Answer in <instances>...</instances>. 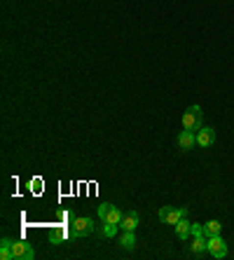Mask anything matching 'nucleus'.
I'll return each instance as SVG.
<instances>
[{
    "label": "nucleus",
    "mask_w": 234,
    "mask_h": 260,
    "mask_svg": "<svg viewBox=\"0 0 234 260\" xmlns=\"http://www.w3.org/2000/svg\"><path fill=\"white\" fill-rule=\"evenodd\" d=\"M190 235H192V237H206V235H204V225H202V223H192Z\"/></svg>",
    "instance_id": "nucleus-17"
},
{
    "label": "nucleus",
    "mask_w": 234,
    "mask_h": 260,
    "mask_svg": "<svg viewBox=\"0 0 234 260\" xmlns=\"http://www.w3.org/2000/svg\"><path fill=\"white\" fill-rule=\"evenodd\" d=\"M117 228H119L117 223H103V235H106V237H115Z\"/></svg>",
    "instance_id": "nucleus-16"
},
{
    "label": "nucleus",
    "mask_w": 234,
    "mask_h": 260,
    "mask_svg": "<svg viewBox=\"0 0 234 260\" xmlns=\"http://www.w3.org/2000/svg\"><path fill=\"white\" fill-rule=\"evenodd\" d=\"M119 246L127 251H134L136 249V237H134V230H124V235L119 239Z\"/></svg>",
    "instance_id": "nucleus-11"
},
{
    "label": "nucleus",
    "mask_w": 234,
    "mask_h": 260,
    "mask_svg": "<svg viewBox=\"0 0 234 260\" xmlns=\"http://www.w3.org/2000/svg\"><path fill=\"white\" fill-rule=\"evenodd\" d=\"M70 232H73L75 239L92 235V232H94V223H92V218H75L73 223H70Z\"/></svg>",
    "instance_id": "nucleus-5"
},
{
    "label": "nucleus",
    "mask_w": 234,
    "mask_h": 260,
    "mask_svg": "<svg viewBox=\"0 0 234 260\" xmlns=\"http://www.w3.org/2000/svg\"><path fill=\"white\" fill-rule=\"evenodd\" d=\"M213 141H215V129H211V127H199L197 129V145L209 148V145H213Z\"/></svg>",
    "instance_id": "nucleus-7"
},
{
    "label": "nucleus",
    "mask_w": 234,
    "mask_h": 260,
    "mask_svg": "<svg viewBox=\"0 0 234 260\" xmlns=\"http://www.w3.org/2000/svg\"><path fill=\"white\" fill-rule=\"evenodd\" d=\"M178 145H181V150H192L197 145V134L190 129H183L178 134Z\"/></svg>",
    "instance_id": "nucleus-8"
},
{
    "label": "nucleus",
    "mask_w": 234,
    "mask_h": 260,
    "mask_svg": "<svg viewBox=\"0 0 234 260\" xmlns=\"http://www.w3.org/2000/svg\"><path fill=\"white\" fill-rule=\"evenodd\" d=\"M35 251L31 244H26L22 239H12V260H33Z\"/></svg>",
    "instance_id": "nucleus-3"
},
{
    "label": "nucleus",
    "mask_w": 234,
    "mask_h": 260,
    "mask_svg": "<svg viewBox=\"0 0 234 260\" xmlns=\"http://www.w3.org/2000/svg\"><path fill=\"white\" fill-rule=\"evenodd\" d=\"M206 241H209L206 237H194V241H192V253H194V256L204 253V251H206Z\"/></svg>",
    "instance_id": "nucleus-15"
},
{
    "label": "nucleus",
    "mask_w": 234,
    "mask_h": 260,
    "mask_svg": "<svg viewBox=\"0 0 234 260\" xmlns=\"http://www.w3.org/2000/svg\"><path fill=\"white\" fill-rule=\"evenodd\" d=\"M220 230H223L220 220H209V223H204V235H206V237H215V235H220Z\"/></svg>",
    "instance_id": "nucleus-12"
},
{
    "label": "nucleus",
    "mask_w": 234,
    "mask_h": 260,
    "mask_svg": "<svg viewBox=\"0 0 234 260\" xmlns=\"http://www.w3.org/2000/svg\"><path fill=\"white\" fill-rule=\"evenodd\" d=\"M173 228H176V235H178V237H181V239H187V237H190L192 223H187V220L183 218V220H178V223H176Z\"/></svg>",
    "instance_id": "nucleus-13"
},
{
    "label": "nucleus",
    "mask_w": 234,
    "mask_h": 260,
    "mask_svg": "<svg viewBox=\"0 0 234 260\" xmlns=\"http://www.w3.org/2000/svg\"><path fill=\"white\" fill-rule=\"evenodd\" d=\"M122 216H124V213H122L115 204H101L98 206V218H101V223H117V225H119Z\"/></svg>",
    "instance_id": "nucleus-4"
},
{
    "label": "nucleus",
    "mask_w": 234,
    "mask_h": 260,
    "mask_svg": "<svg viewBox=\"0 0 234 260\" xmlns=\"http://www.w3.org/2000/svg\"><path fill=\"white\" fill-rule=\"evenodd\" d=\"M68 237H73V232L68 228H64V225H56V228L52 230V235H49V241H52V244H61V241Z\"/></svg>",
    "instance_id": "nucleus-10"
},
{
    "label": "nucleus",
    "mask_w": 234,
    "mask_h": 260,
    "mask_svg": "<svg viewBox=\"0 0 234 260\" xmlns=\"http://www.w3.org/2000/svg\"><path fill=\"white\" fill-rule=\"evenodd\" d=\"M61 220H70V223H73V220H75L73 211H61Z\"/></svg>",
    "instance_id": "nucleus-18"
},
{
    "label": "nucleus",
    "mask_w": 234,
    "mask_h": 260,
    "mask_svg": "<svg viewBox=\"0 0 234 260\" xmlns=\"http://www.w3.org/2000/svg\"><path fill=\"white\" fill-rule=\"evenodd\" d=\"M202 118H204L202 108H199V106H190V108L183 113V129L197 131L202 127Z\"/></svg>",
    "instance_id": "nucleus-2"
},
{
    "label": "nucleus",
    "mask_w": 234,
    "mask_h": 260,
    "mask_svg": "<svg viewBox=\"0 0 234 260\" xmlns=\"http://www.w3.org/2000/svg\"><path fill=\"white\" fill-rule=\"evenodd\" d=\"M183 218H187V209L185 206H162L160 209V220L164 225H176Z\"/></svg>",
    "instance_id": "nucleus-1"
},
{
    "label": "nucleus",
    "mask_w": 234,
    "mask_h": 260,
    "mask_svg": "<svg viewBox=\"0 0 234 260\" xmlns=\"http://www.w3.org/2000/svg\"><path fill=\"white\" fill-rule=\"evenodd\" d=\"M0 258L2 260H12V239H2L0 241Z\"/></svg>",
    "instance_id": "nucleus-14"
},
{
    "label": "nucleus",
    "mask_w": 234,
    "mask_h": 260,
    "mask_svg": "<svg viewBox=\"0 0 234 260\" xmlns=\"http://www.w3.org/2000/svg\"><path fill=\"white\" fill-rule=\"evenodd\" d=\"M206 251L211 253L213 258H225L227 256V244L223 241V237L220 235H215V237H209V241H206Z\"/></svg>",
    "instance_id": "nucleus-6"
},
{
    "label": "nucleus",
    "mask_w": 234,
    "mask_h": 260,
    "mask_svg": "<svg viewBox=\"0 0 234 260\" xmlns=\"http://www.w3.org/2000/svg\"><path fill=\"white\" fill-rule=\"evenodd\" d=\"M119 228L122 230H136L139 228V213L136 211H127L122 220H119Z\"/></svg>",
    "instance_id": "nucleus-9"
}]
</instances>
